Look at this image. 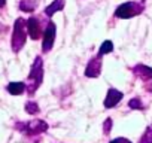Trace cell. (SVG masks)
I'll use <instances>...</instances> for the list:
<instances>
[{
	"label": "cell",
	"instance_id": "cell-1",
	"mask_svg": "<svg viewBox=\"0 0 152 143\" xmlns=\"http://www.w3.org/2000/svg\"><path fill=\"white\" fill-rule=\"evenodd\" d=\"M43 82V60L40 57H36L33 64H31V69H30V73L27 76V93L30 96H33L39 87L42 85Z\"/></svg>",
	"mask_w": 152,
	"mask_h": 143
},
{
	"label": "cell",
	"instance_id": "cell-2",
	"mask_svg": "<svg viewBox=\"0 0 152 143\" xmlns=\"http://www.w3.org/2000/svg\"><path fill=\"white\" fill-rule=\"evenodd\" d=\"M27 20L24 18H17L15 24H14V31H12V51L14 52H20L23 49V46L26 45L27 40Z\"/></svg>",
	"mask_w": 152,
	"mask_h": 143
},
{
	"label": "cell",
	"instance_id": "cell-3",
	"mask_svg": "<svg viewBox=\"0 0 152 143\" xmlns=\"http://www.w3.org/2000/svg\"><path fill=\"white\" fill-rule=\"evenodd\" d=\"M15 128L20 133H23V134L36 136V134L45 133L49 128V125L43 119H31V121H27V122H17L15 124Z\"/></svg>",
	"mask_w": 152,
	"mask_h": 143
},
{
	"label": "cell",
	"instance_id": "cell-4",
	"mask_svg": "<svg viewBox=\"0 0 152 143\" xmlns=\"http://www.w3.org/2000/svg\"><path fill=\"white\" fill-rule=\"evenodd\" d=\"M143 11H145V5L142 2H125L116 8L115 17L121 20H128V18L140 15Z\"/></svg>",
	"mask_w": 152,
	"mask_h": 143
},
{
	"label": "cell",
	"instance_id": "cell-5",
	"mask_svg": "<svg viewBox=\"0 0 152 143\" xmlns=\"http://www.w3.org/2000/svg\"><path fill=\"white\" fill-rule=\"evenodd\" d=\"M55 33H57L55 23L49 21L45 27V31H43V42H42V51L43 52H49L52 49L54 42H55Z\"/></svg>",
	"mask_w": 152,
	"mask_h": 143
},
{
	"label": "cell",
	"instance_id": "cell-6",
	"mask_svg": "<svg viewBox=\"0 0 152 143\" xmlns=\"http://www.w3.org/2000/svg\"><path fill=\"white\" fill-rule=\"evenodd\" d=\"M102 66H103L102 57L97 54V55L93 57V58L90 60V63L87 64V67H85V76H87V78H99L100 73H102Z\"/></svg>",
	"mask_w": 152,
	"mask_h": 143
},
{
	"label": "cell",
	"instance_id": "cell-7",
	"mask_svg": "<svg viewBox=\"0 0 152 143\" xmlns=\"http://www.w3.org/2000/svg\"><path fill=\"white\" fill-rule=\"evenodd\" d=\"M43 31L45 30H42V23L37 17H30L27 20V33L33 40L40 39V36H43Z\"/></svg>",
	"mask_w": 152,
	"mask_h": 143
},
{
	"label": "cell",
	"instance_id": "cell-8",
	"mask_svg": "<svg viewBox=\"0 0 152 143\" xmlns=\"http://www.w3.org/2000/svg\"><path fill=\"white\" fill-rule=\"evenodd\" d=\"M121 100H122V93L118 91V90H115V88H109L103 104H104L106 109H112V107H115Z\"/></svg>",
	"mask_w": 152,
	"mask_h": 143
},
{
	"label": "cell",
	"instance_id": "cell-9",
	"mask_svg": "<svg viewBox=\"0 0 152 143\" xmlns=\"http://www.w3.org/2000/svg\"><path fill=\"white\" fill-rule=\"evenodd\" d=\"M133 73L142 81H152V67L145 64H136L133 67Z\"/></svg>",
	"mask_w": 152,
	"mask_h": 143
},
{
	"label": "cell",
	"instance_id": "cell-10",
	"mask_svg": "<svg viewBox=\"0 0 152 143\" xmlns=\"http://www.w3.org/2000/svg\"><path fill=\"white\" fill-rule=\"evenodd\" d=\"M64 5H66L64 0H54V2H52L49 6H46V8H45V15L51 18L55 12L63 11V9H64Z\"/></svg>",
	"mask_w": 152,
	"mask_h": 143
},
{
	"label": "cell",
	"instance_id": "cell-11",
	"mask_svg": "<svg viewBox=\"0 0 152 143\" xmlns=\"http://www.w3.org/2000/svg\"><path fill=\"white\" fill-rule=\"evenodd\" d=\"M6 90H8V93L12 94V96H20V94H23V93L27 90V85H26L24 82H11V84L6 87Z\"/></svg>",
	"mask_w": 152,
	"mask_h": 143
},
{
	"label": "cell",
	"instance_id": "cell-12",
	"mask_svg": "<svg viewBox=\"0 0 152 143\" xmlns=\"http://www.w3.org/2000/svg\"><path fill=\"white\" fill-rule=\"evenodd\" d=\"M39 5V0H21L20 2V9L23 12H33Z\"/></svg>",
	"mask_w": 152,
	"mask_h": 143
},
{
	"label": "cell",
	"instance_id": "cell-13",
	"mask_svg": "<svg viewBox=\"0 0 152 143\" xmlns=\"http://www.w3.org/2000/svg\"><path fill=\"white\" fill-rule=\"evenodd\" d=\"M112 51H113V43H112L110 40H106V42L102 43V46H100V49H99V55L103 57V55H106V54H110Z\"/></svg>",
	"mask_w": 152,
	"mask_h": 143
},
{
	"label": "cell",
	"instance_id": "cell-14",
	"mask_svg": "<svg viewBox=\"0 0 152 143\" xmlns=\"http://www.w3.org/2000/svg\"><path fill=\"white\" fill-rule=\"evenodd\" d=\"M26 112H27L28 115H37V113L40 112L39 104H37L36 101H27V103H26Z\"/></svg>",
	"mask_w": 152,
	"mask_h": 143
},
{
	"label": "cell",
	"instance_id": "cell-15",
	"mask_svg": "<svg viewBox=\"0 0 152 143\" xmlns=\"http://www.w3.org/2000/svg\"><path fill=\"white\" fill-rule=\"evenodd\" d=\"M139 143H152V124L145 130V133L139 139Z\"/></svg>",
	"mask_w": 152,
	"mask_h": 143
},
{
	"label": "cell",
	"instance_id": "cell-16",
	"mask_svg": "<svg viewBox=\"0 0 152 143\" xmlns=\"http://www.w3.org/2000/svg\"><path fill=\"white\" fill-rule=\"evenodd\" d=\"M128 107H130V109H134V110H142V109H143V104H142V101L136 97V98H131V100L128 101Z\"/></svg>",
	"mask_w": 152,
	"mask_h": 143
},
{
	"label": "cell",
	"instance_id": "cell-17",
	"mask_svg": "<svg viewBox=\"0 0 152 143\" xmlns=\"http://www.w3.org/2000/svg\"><path fill=\"white\" fill-rule=\"evenodd\" d=\"M110 130H112V119H110V118H106V121H104V124H103V133H104V134H109Z\"/></svg>",
	"mask_w": 152,
	"mask_h": 143
},
{
	"label": "cell",
	"instance_id": "cell-18",
	"mask_svg": "<svg viewBox=\"0 0 152 143\" xmlns=\"http://www.w3.org/2000/svg\"><path fill=\"white\" fill-rule=\"evenodd\" d=\"M109 143H131V142L128 139H125V137H116V139L110 140Z\"/></svg>",
	"mask_w": 152,
	"mask_h": 143
},
{
	"label": "cell",
	"instance_id": "cell-19",
	"mask_svg": "<svg viewBox=\"0 0 152 143\" xmlns=\"http://www.w3.org/2000/svg\"><path fill=\"white\" fill-rule=\"evenodd\" d=\"M145 88H146L149 93H152V81H149V82L146 84V87H145Z\"/></svg>",
	"mask_w": 152,
	"mask_h": 143
},
{
	"label": "cell",
	"instance_id": "cell-20",
	"mask_svg": "<svg viewBox=\"0 0 152 143\" xmlns=\"http://www.w3.org/2000/svg\"><path fill=\"white\" fill-rule=\"evenodd\" d=\"M5 5H6V0H0V9H2Z\"/></svg>",
	"mask_w": 152,
	"mask_h": 143
}]
</instances>
